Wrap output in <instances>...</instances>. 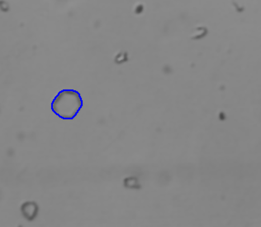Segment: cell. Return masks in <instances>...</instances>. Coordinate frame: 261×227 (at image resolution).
Instances as JSON below:
<instances>
[{
	"instance_id": "1",
	"label": "cell",
	"mask_w": 261,
	"mask_h": 227,
	"mask_svg": "<svg viewBox=\"0 0 261 227\" xmlns=\"http://www.w3.org/2000/svg\"><path fill=\"white\" fill-rule=\"evenodd\" d=\"M82 106V97L74 90H61L51 102L53 113L63 120H73Z\"/></svg>"
},
{
	"instance_id": "2",
	"label": "cell",
	"mask_w": 261,
	"mask_h": 227,
	"mask_svg": "<svg viewBox=\"0 0 261 227\" xmlns=\"http://www.w3.org/2000/svg\"><path fill=\"white\" fill-rule=\"evenodd\" d=\"M22 215L25 218L28 219L29 221H33L37 216V212H38V207L35 202H26L22 206Z\"/></svg>"
}]
</instances>
